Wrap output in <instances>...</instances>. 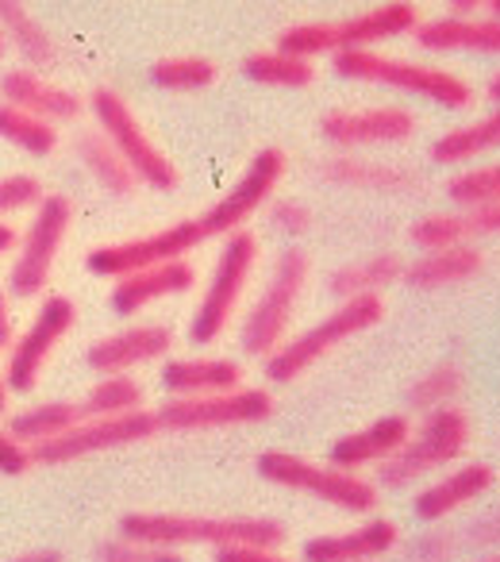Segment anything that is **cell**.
<instances>
[{
  "mask_svg": "<svg viewBox=\"0 0 500 562\" xmlns=\"http://www.w3.org/2000/svg\"><path fill=\"white\" fill-rule=\"evenodd\" d=\"M12 344V316H9V301L0 293V351Z\"/></svg>",
  "mask_w": 500,
  "mask_h": 562,
  "instance_id": "obj_47",
  "label": "cell"
},
{
  "mask_svg": "<svg viewBox=\"0 0 500 562\" xmlns=\"http://www.w3.org/2000/svg\"><path fill=\"white\" fill-rule=\"evenodd\" d=\"M282 178H285V150L282 147L259 150V155L250 158L247 170H242V178L235 181V186L227 189V193L219 196L204 216H196L204 239H212V235L242 232V224H247V220L254 216L270 196H274V189Z\"/></svg>",
  "mask_w": 500,
  "mask_h": 562,
  "instance_id": "obj_13",
  "label": "cell"
},
{
  "mask_svg": "<svg viewBox=\"0 0 500 562\" xmlns=\"http://www.w3.org/2000/svg\"><path fill=\"white\" fill-rule=\"evenodd\" d=\"M89 109H93L96 124H101V135L116 147V155L124 158V166L135 173V181H147L150 189H178L181 173L178 166L166 158V150L158 147L147 135V127L139 124V116L132 112V104L116 93V89H93L89 97Z\"/></svg>",
  "mask_w": 500,
  "mask_h": 562,
  "instance_id": "obj_3",
  "label": "cell"
},
{
  "mask_svg": "<svg viewBox=\"0 0 500 562\" xmlns=\"http://www.w3.org/2000/svg\"><path fill=\"white\" fill-rule=\"evenodd\" d=\"M485 93H489V101H492V104H497V109H500V70H497V74H492V78H489V89H485Z\"/></svg>",
  "mask_w": 500,
  "mask_h": 562,
  "instance_id": "obj_51",
  "label": "cell"
},
{
  "mask_svg": "<svg viewBox=\"0 0 500 562\" xmlns=\"http://www.w3.org/2000/svg\"><path fill=\"white\" fill-rule=\"evenodd\" d=\"M216 562H293L277 554L274 547H224L216 551Z\"/></svg>",
  "mask_w": 500,
  "mask_h": 562,
  "instance_id": "obj_44",
  "label": "cell"
},
{
  "mask_svg": "<svg viewBox=\"0 0 500 562\" xmlns=\"http://www.w3.org/2000/svg\"><path fill=\"white\" fill-rule=\"evenodd\" d=\"M0 139H9L12 147L27 150V155L43 158L58 147V132L55 124L32 116V112H20L12 104H0Z\"/></svg>",
  "mask_w": 500,
  "mask_h": 562,
  "instance_id": "obj_34",
  "label": "cell"
},
{
  "mask_svg": "<svg viewBox=\"0 0 500 562\" xmlns=\"http://www.w3.org/2000/svg\"><path fill=\"white\" fill-rule=\"evenodd\" d=\"M323 178L339 181V186H354V189H408L412 186V173L400 170V166L362 162V158H331V162H323Z\"/></svg>",
  "mask_w": 500,
  "mask_h": 562,
  "instance_id": "obj_32",
  "label": "cell"
},
{
  "mask_svg": "<svg viewBox=\"0 0 500 562\" xmlns=\"http://www.w3.org/2000/svg\"><path fill=\"white\" fill-rule=\"evenodd\" d=\"M469 235L466 216H446V212H435V216H423L412 224V243L420 250H446L458 247Z\"/></svg>",
  "mask_w": 500,
  "mask_h": 562,
  "instance_id": "obj_38",
  "label": "cell"
},
{
  "mask_svg": "<svg viewBox=\"0 0 500 562\" xmlns=\"http://www.w3.org/2000/svg\"><path fill=\"white\" fill-rule=\"evenodd\" d=\"M497 485V470L489 462H466V467H454V474H443L435 485L416 497V516L423 524H435L443 516H451L454 508L469 505V501L485 497V493Z\"/></svg>",
  "mask_w": 500,
  "mask_h": 562,
  "instance_id": "obj_22",
  "label": "cell"
},
{
  "mask_svg": "<svg viewBox=\"0 0 500 562\" xmlns=\"http://www.w3.org/2000/svg\"><path fill=\"white\" fill-rule=\"evenodd\" d=\"M420 12L408 0L377 4V9L354 12L343 20H312V24H293L277 35V50L297 55L312 63L316 55H351V50H370L374 43L397 40L405 32H416Z\"/></svg>",
  "mask_w": 500,
  "mask_h": 562,
  "instance_id": "obj_2",
  "label": "cell"
},
{
  "mask_svg": "<svg viewBox=\"0 0 500 562\" xmlns=\"http://www.w3.org/2000/svg\"><path fill=\"white\" fill-rule=\"evenodd\" d=\"M416 43L435 55L466 50V55H500V20L492 16H439L416 24Z\"/></svg>",
  "mask_w": 500,
  "mask_h": 562,
  "instance_id": "obj_21",
  "label": "cell"
},
{
  "mask_svg": "<svg viewBox=\"0 0 500 562\" xmlns=\"http://www.w3.org/2000/svg\"><path fill=\"white\" fill-rule=\"evenodd\" d=\"M469 235H500V204H485L466 216Z\"/></svg>",
  "mask_w": 500,
  "mask_h": 562,
  "instance_id": "obj_45",
  "label": "cell"
},
{
  "mask_svg": "<svg viewBox=\"0 0 500 562\" xmlns=\"http://www.w3.org/2000/svg\"><path fill=\"white\" fill-rule=\"evenodd\" d=\"M474 543H500V513L474 524Z\"/></svg>",
  "mask_w": 500,
  "mask_h": 562,
  "instance_id": "obj_46",
  "label": "cell"
},
{
  "mask_svg": "<svg viewBox=\"0 0 500 562\" xmlns=\"http://www.w3.org/2000/svg\"><path fill=\"white\" fill-rule=\"evenodd\" d=\"M73 321H78V308H73L70 297L58 293V297L43 301L35 321L27 324V331L12 344L9 370H4V385H9L12 393H27L35 382H39L50 351L63 344V336L73 328Z\"/></svg>",
  "mask_w": 500,
  "mask_h": 562,
  "instance_id": "obj_15",
  "label": "cell"
},
{
  "mask_svg": "<svg viewBox=\"0 0 500 562\" xmlns=\"http://www.w3.org/2000/svg\"><path fill=\"white\" fill-rule=\"evenodd\" d=\"M70 220H73L70 196L50 193L35 204L32 227H27L24 239H20V255L9 273V290L16 293V297H35V293L47 290L55 258L66 243V232H70Z\"/></svg>",
  "mask_w": 500,
  "mask_h": 562,
  "instance_id": "obj_10",
  "label": "cell"
},
{
  "mask_svg": "<svg viewBox=\"0 0 500 562\" xmlns=\"http://www.w3.org/2000/svg\"><path fill=\"white\" fill-rule=\"evenodd\" d=\"M336 74H343L351 81H374V86L405 89V93L428 97L431 104H443V109H466L474 101V89L458 74L443 70V66H423V63L377 55V50L336 55Z\"/></svg>",
  "mask_w": 500,
  "mask_h": 562,
  "instance_id": "obj_4",
  "label": "cell"
},
{
  "mask_svg": "<svg viewBox=\"0 0 500 562\" xmlns=\"http://www.w3.org/2000/svg\"><path fill=\"white\" fill-rule=\"evenodd\" d=\"M323 139L339 147H377V143H405L416 132V116L397 104L382 109H336L320 120Z\"/></svg>",
  "mask_w": 500,
  "mask_h": 562,
  "instance_id": "obj_16",
  "label": "cell"
},
{
  "mask_svg": "<svg viewBox=\"0 0 500 562\" xmlns=\"http://www.w3.org/2000/svg\"><path fill=\"white\" fill-rule=\"evenodd\" d=\"M259 474L274 485H285V490L312 493V497L328 501V505L343 508V513H374L377 508L374 482L339 467H316V462L289 451H266L259 459Z\"/></svg>",
  "mask_w": 500,
  "mask_h": 562,
  "instance_id": "obj_9",
  "label": "cell"
},
{
  "mask_svg": "<svg viewBox=\"0 0 500 562\" xmlns=\"http://www.w3.org/2000/svg\"><path fill=\"white\" fill-rule=\"evenodd\" d=\"M12 562H66V559H63V551H50V547H47V551H27V554H16V559H12Z\"/></svg>",
  "mask_w": 500,
  "mask_h": 562,
  "instance_id": "obj_49",
  "label": "cell"
},
{
  "mask_svg": "<svg viewBox=\"0 0 500 562\" xmlns=\"http://www.w3.org/2000/svg\"><path fill=\"white\" fill-rule=\"evenodd\" d=\"M162 385L173 397H216L242 385V367L231 359H173L162 367Z\"/></svg>",
  "mask_w": 500,
  "mask_h": 562,
  "instance_id": "obj_24",
  "label": "cell"
},
{
  "mask_svg": "<svg viewBox=\"0 0 500 562\" xmlns=\"http://www.w3.org/2000/svg\"><path fill=\"white\" fill-rule=\"evenodd\" d=\"M170 347H173V336H170L166 324H139V328H124V331H116V336L93 344V351H89V367L104 378L127 374L132 367L162 359Z\"/></svg>",
  "mask_w": 500,
  "mask_h": 562,
  "instance_id": "obj_17",
  "label": "cell"
},
{
  "mask_svg": "<svg viewBox=\"0 0 500 562\" xmlns=\"http://www.w3.org/2000/svg\"><path fill=\"white\" fill-rule=\"evenodd\" d=\"M366 562H377V559H366Z\"/></svg>",
  "mask_w": 500,
  "mask_h": 562,
  "instance_id": "obj_56",
  "label": "cell"
},
{
  "mask_svg": "<svg viewBox=\"0 0 500 562\" xmlns=\"http://www.w3.org/2000/svg\"><path fill=\"white\" fill-rule=\"evenodd\" d=\"M254 258H259V239H254L247 227L224 239V250H219V258H216L208 290H204L193 324H189V339H193L196 347L216 344L227 331V324H231L235 308H239V301H242V290H247L250 270H254Z\"/></svg>",
  "mask_w": 500,
  "mask_h": 562,
  "instance_id": "obj_6",
  "label": "cell"
},
{
  "mask_svg": "<svg viewBox=\"0 0 500 562\" xmlns=\"http://www.w3.org/2000/svg\"><path fill=\"white\" fill-rule=\"evenodd\" d=\"M120 536L150 547H282L285 528L270 516H189V513H127Z\"/></svg>",
  "mask_w": 500,
  "mask_h": 562,
  "instance_id": "obj_1",
  "label": "cell"
},
{
  "mask_svg": "<svg viewBox=\"0 0 500 562\" xmlns=\"http://www.w3.org/2000/svg\"><path fill=\"white\" fill-rule=\"evenodd\" d=\"M308 281V255L300 247L282 250L274 273H270L266 290H262L259 305L250 308V316L242 321L239 344L247 355H259V359H270V355L282 347V336L289 328L293 313H297L300 290Z\"/></svg>",
  "mask_w": 500,
  "mask_h": 562,
  "instance_id": "obj_8",
  "label": "cell"
},
{
  "mask_svg": "<svg viewBox=\"0 0 500 562\" xmlns=\"http://www.w3.org/2000/svg\"><path fill=\"white\" fill-rule=\"evenodd\" d=\"M400 539V528L393 520H370L362 528L336 531V536H316L305 543V562H366L382 559Z\"/></svg>",
  "mask_w": 500,
  "mask_h": 562,
  "instance_id": "obj_23",
  "label": "cell"
},
{
  "mask_svg": "<svg viewBox=\"0 0 500 562\" xmlns=\"http://www.w3.org/2000/svg\"><path fill=\"white\" fill-rule=\"evenodd\" d=\"M9 408V385H4V378H0V413Z\"/></svg>",
  "mask_w": 500,
  "mask_h": 562,
  "instance_id": "obj_52",
  "label": "cell"
},
{
  "mask_svg": "<svg viewBox=\"0 0 500 562\" xmlns=\"http://www.w3.org/2000/svg\"><path fill=\"white\" fill-rule=\"evenodd\" d=\"M158 431L155 413H124V416H96V420H81L78 428L63 431L50 443L32 447V462H43V467H63V462H78L89 459V454L101 451H116V447H132L143 443Z\"/></svg>",
  "mask_w": 500,
  "mask_h": 562,
  "instance_id": "obj_12",
  "label": "cell"
},
{
  "mask_svg": "<svg viewBox=\"0 0 500 562\" xmlns=\"http://www.w3.org/2000/svg\"><path fill=\"white\" fill-rule=\"evenodd\" d=\"M485 12H492V20H500V0H492V4Z\"/></svg>",
  "mask_w": 500,
  "mask_h": 562,
  "instance_id": "obj_53",
  "label": "cell"
},
{
  "mask_svg": "<svg viewBox=\"0 0 500 562\" xmlns=\"http://www.w3.org/2000/svg\"><path fill=\"white\" fill-rule=\"evenodd\" d=\"M446 12L458 20H469V12H485V4H477V0H454V4H446Z\"/></svg>",
  "mask_w": 500,
  "mask_h": 562,
  "instance_id": "obj_48",
  "label": "cell"
},
{
  "mask_svg": "<svg viewBox=\"0 0 500 562\" xmlns=\"http://www.w3.org/2000/svg\"><path fill=\"white\" fill-rule=\"evenodd\" d=\"M454 554V536L451 531H428L420 536V543L412 547L416 562H446Z\"/></svg>",
  "mask_w": 500,
  "mask_h": 562,
  "instance_id": "obj_43",
  "label": "cell"
},
{
  "mask_svg": "<svg viewBox=\"0 0 500 562\" xmlns=\"http://www.w3.org/2000/svg\"><path fill=\"white\" fill-rule=\"evenodd\" d=\"M216 63L201 55H178V58H158L150 66V81L158 89H204L216 81Z\"/></svg>",
  "mask_w": 500,
  "mask_h": 562,
  "instance_id": "obj_35",
  "label": "cell"
},
{
  "mask_svg": "<svg viewBox=\"0 0 500 562\" xmlns=\"http://www.w3.org/2000/svg\"><path fill=\"white\" fill-rule=\"evenodd\" d=\"M78 158L86 162V170L93 173L96 181H101L109 193H116V196H127L132 193L139 181H135V173L124 166V158L116 155V147H112L104 135H93V132H81L78 135Z\"/></svg>",
  "mask_w": 500,
  "mask_h": 562,
  "instance_id": "obj_30",
  "label": "cell"
},
{
  "mask_svg": "<svg viewBox=\"0 0 500 562\" xmlns=\"http://www.w3.org/2000/svg\"><path fill=\"white\" fill-rule=\"evenodd\" d=\"M193 281H196V270L185 258L150 266V270H139V273H127V278H116L112 308H116L120 316H135L139 308L155 305V301L178 297V293L193 290Z\"/></svg>",
  "mask_w": 500,
  "mask_h": 562,
  "instance_id": "obj_19",
  "label": "cell"
},
{
  "mask_svg": "<svg viewBox=\"0 0 500 562\" xmlns=\"http://www.w3.org/2000/svg\"><path fill=\"white\" fill-rule=\"evenodd\" d=\"M462 390V370L454 362H443V367L428 370L420 382L408 390V405L420 408V413H435V408L451 405V397Z\"/></svg>",
  "mask_w": 500,
  "mask_h": 562,
  "instance_id": "obj_37",
  "label": "cell"
},
{
  "mask_svg": "<svg viewBox=\"0 0 500 562\" xmlns=\"http://www.w3.org/2000/svg\"><path fill=\"white\" fill-rule=\"evenodd\" d=\"M405 273L397 255H370L362 262H346L331 273L328 290L343 301H354V297H377V290H389L393 281Z\"/></svg>",
  "mask_w": 500,
  "mask_h": 562,
  "instance_id": "obj_27",
  "label": "cell"
},
{
  "mask_svg": "<svg viewBox=\"0 0 500 562\" xmlns=\"http://www.w3.org/2000/svg\"><path fill=\"white\" fill-rule=\"evenodd\" d=\"M12 247H16V232H12V227L0 220V255H9Z\"/></svg>",
  "mask_w": 500,
  "mask_h": 562,
  "instance_id": "obj_50",
  "label": "cell"
},
{
  "mask_svg": "<svg viewBox=\"0 0 500 562\" xmlns=\"http://www.w3.org/2000/svg\"><path fill=\"white\" fill-rule=\"evenodd\" d=\"M39 201H43V186L35 173H9V178H0V220L9 216V212L32 209Z\"/></svg>",
  "mask_w": 500,
  "mask_h": 562,
  "instance_id": "obj_40",
  "label": "cell"
},
{
  "mask_svg": "<svg viewBox=\"0 0 500 562\" xmlns=\"http://www.w3.org/2000/svg\"><path fill=\"white\" fill-rule=\"evenodd\" d=\"M32 470V451L24 443L9 436V428H0V474L4 477H20Z\"/></svg>",
  "mask_w": 500,
  "mask_h": 562,
  "instance_id": "obj_41",
  "label": "cell"
},
{
  "mask_svg": "<svg viewBox=\"0 0 500 562\" xmlns=\"http://www.w3.org/2000/svg\"><path fill=\"white\" fill-rule=\"evenodd\" d=\"M270 220H274L282 232L300 235V232H308V224H312V212H308L300 201H274V209H270Z\"/></svg>",
  "mask_w": 500,
  "mask_h": 562,
  "instance_id": "obj_42",
  "label": "cell"
},
{
  "mask_svg": "<svg viewBox=\"0 0 500 562\" xmlns=\"http://www.w3.org/2000/svg\"><path fill=\"white\" fill-rule=\"evenodd\" d=\"M274 416L270 390L239 385L216 397H173L155 413L158 428L166 431H208V428H235V424H259Z\"/></svg>",
  "mask_w": 500,
  "mask_h": 562,
  "instance_id": "obj_11",
  "label": "cell"
},
{
  "mask_svg": "<svg viewBox=\"0 0 500 562\" xmlns=\"http://www.w3.org/2000/svg\"><path fill=\"white\" fill-rule=\"evenodd\" d=\"M4 47H9V43H4V35H0V55H4Z\"/></svg>",
  "mask_w": 500,
  "mask_h": 562,
  "instance_id": "obj_55",
  "label": "cell"
},
{
  "mask_svg": "<svg viewBox=\"0 0 500 562\" xmlns=\"http://www.w3.org/2000/svg\"><path fill=\"white\" fill-rule=\"evenodd\" d=\"M96 562H185L178 551L170 547H150V543H135V539H109V543L96 547Z\"/></svg>",
  "mask_w": 500,
  "mask_h": 562,
  "instance_id": "obj_39",
  "label": "cell"
},
{
  "mask_svg": "<svg viewBox=\"0 0 500 562\" xmlns=\"http://www.w3.org/2000/svg\"><path fill=\"white\" fill-rule=\"evenodd\" d=\"M0 35H4V43H16V50L32 66L58 63V47L50 40V32L16 0H0Z\"/></svg>",
  "mask_w": 500,
  "mask_h": 562,
  "instance_id": "obj_28",
  "label": "cell"
},
{
  "mask_svg": "<svg viewBox=\"0 0 500 562\" xmlns=\"http://www.w3.org/2000/svg\"><path fill=\"white\" fill-rule=\"evenodd\" d=\"M204 243V232L196 220H178L170 227H158L150 235H139V239L127 243H109V247H96L93 255L86 258V266L101 278H127V273L150 270V266L162 262H178L185 258L193 247Z\"/></svg>",
  "mask_w": 500,
  "mask_h": 562,
  "instance_id": "obj_14",
  "label": "cell"
},
{
  "mask_svg": "<svg viewBox=\"0 0 500 562\" xmlns=\"http://www.w3.org/2000/svg\"><path fill=\"white\" fill-rule=\"evenodd\" d=\"M81 420H86L81 401H43V405H32V408H24V413H12L9 436L32 451V447L50 443V439H58L63 431L78 428Z\"/></svg>",
  "mask_w": 500,
  "mask_h": 562,
  "instance_id": "obj_26",
  "label": "cell"
},
{
  "mask_svg": "<svg viewBox=\"0 0 500 562\" xmlns=\"http://www.w3.org/2000/svg\"><path fill=\"white\" fill-rule=\"evenodd\" d=\"M143 408V385L127 374H109L86 393L81 401V413L86 420H96V416H124V413H139Z\"/></svg>",
  "mask_w": 500,
  "mask_h": 562,
  "instance_id": "obj_33",
  "label": "cell"
},
{
  "mask_svg": "<svg viewBox=\"0 0 500 562\" xmlns=\"http://www.w3.org/2000/svg\"><path fill=\"white\" fill-rule=\"evenodd\" d=\"M242 74L250 81H259V86H277V89H300V86H312L316 70L308 58L297 55H285V50H259V55H250L242 63Z\"/></svg>",
  "mask_w": 500,
  "mask_h": 562,
  "instance_id": "obj_31",
  "label": "cell"
},
{
  "mask_svg": "<svg viewBox=\"0 0 500 562\" xmlns=\"http://www.w3.org/2000/svg\"><path fill=\"white\" fill-rule=\"evenodd\" d=\"M385 316V305L382 297H354V301H343L336 313H328L320 324H312L308 331H300L297 339H289L285 347H277L274 355L266 359V378L277 385H289L305 374L308 367L323 359L331 347H339L343 339L359 336V331L374 328L377 321Z\"/></svg>",
  "mask_w": 500,
  "mask_h": 562,
  "instance_id": "obj_5",
  "label": "cell"
},
{
  "mask_svg": "<svg viewBox=\"0 0 500 562\" xmlns=\"http://www.w3.org/2000/svg\"><path fill=\"white\" fill-rule=\"evenodd\" d=\"M446 196L469 212L485 209V204H500V162L477 166V170H466V173H458V178H451Z\"/></svg>",
  "mask_w": 500,
  "mask_h": 562,
  "instance_id": "obj_36",
  "label": "cell"
},
{
  "mask_svg": "<svg viewBox=\"0 0 500 562\" xmlns=\"http://www.w3.org/2000/svg\"><path fill=\"white\" fill-rule=\"evenodd\" d=\"M466 439H469L466 413H462L458 405L435 408V413L423 416V424L408 436V443L400 447L389 462L377 467V477H382V485L400 490V485L416 482V477L431 474V470L451 467V462L466 451Z\"/></svg>",
  "mask_w": 500,
  "mask_h": 562,
  "instance_id": "obj_7",
  "label": "cell"
},
{
  "mask_svg": "<svg viewBox=\"0 0 500 562\" xmlns=\"http://www.w3.org/2000/svg\"><path fill=\"white\" fill-rule=\"evenodd\" d=\"M492 147H500V109H492L489 116L474 120V124L439 135L435 147H431V158L443 166H458V162H469V158L485 155V150H492Z\"/></svg>",
  "mask_w": 500,
  "mask_h": 562,
  "instance_id": "obj_29",
  "label": "cell"
},
{
  "mask_svg": "<svg viewBox=\"0 0 500 562\" xmlns=\"http://www.w3.org/2000/svg\"><path fill=\"white\" fill-rule=\"evenodd\" d=\"M408 436H412V424H408V416L389 413V416H382V420L370 424V428L336 439V443H331V467L351 470V474H354V470H362V467H370V462H377V467H382V462H389L393 454L408 443Z\"/></svg>",
  "mask_w": 500,
  "mask_h": 562,
  "instance_id": "obj_18",
  "label": "cell"
},
{
  "mask_svg": "<svg viewBox=\"0 0 500 562\" xmlns=\"http://www.w3.org/2000/svg\"><path fill=\"white\" fill-rule=\"evenodd\" d=\"M481 562H500V554H489V559H481Z\"/></svg>",
  "mask_w": 500,
  "mask_h": 562,
  "instance_id": "obj_54",
  "label": "cell"
},
{
  "mask_svg": "<svg viewBox=\"0 0 500 562\" xmlns=\"http://www.w3.org/2000/svg\"><path fill=\"white\" fill-rule=\"evenodd\" d=\"M481 250L469 247V243H458V247L446 250H423L412 266H405L400 278L412 285V290H443V285H454V281H466L481 270Z\"/></svg>",
  "mask_w": 500,
  "mask_h": 562,
  "instance_id": "obj_25",
  "label": "cell"
},
{
  "mask_svg": "<svg viewBox=\"0 0 500 562\" xmlns=\"http://www.w3.org/2000/svg\"><path fill=\"white\" fill-rule=\"evenodd\" d=\"M0 97H4V104H12V109H20V112H32V116L47 120V124H55V120H73L81 112L78 93L55 86V81L27 70V66L9 70L0 78Z\"/></svg>",
  "mask_w": 500,
  "mask_h": 562,
  "instance_id": "obj_20",
  "label": "cell"
}]
</instances>
